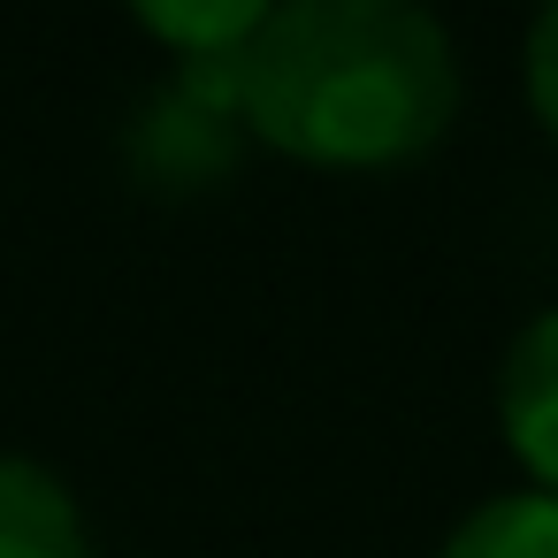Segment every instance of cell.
Returning a JSON list of instances; mask_svg holds the SVG:
<instances>
[{"label":"cell","mask_w":558,"mask_h":558,"mask_svg":"<svg viewBox=\"0 0 558 558\" xmlns=\"http://www.w3.org/2000/svg\"><path fill=\"white\" fill-rule=\"evenodd\" d=\"M268 24V0H146L138 32L161 39L177 62H230Z\"/></svg>","instance_id":"8992f818"},{"label":"cell","mask_w":558,"mask_h":558,"mask_svg":"<svg viewBox=\"0 0 558 558\" xmlns=\"http://www.w3.org/2000/svg\"><path fill=\"white\" fill-rule=\"evenodd\" d=\"M527 108H535L543 138L558 146V0L527 24Z\"/></svg>","instance_id":"52a82bcc"},{"label":"cell","mask_w":558,"mask_h":558,"mask_svg":"<svg viewBox=\"0 0 558 558\" xmlns=\"http://www.w3.org/2000/svg\"><path fill=\"white\" fill-rule=\"evenodd\" d=\"M436 558H558V497H550V489L482 497V505L436 543Z\"/></svg>","instance_id":"5b68a950"},{"label":"cell","mask_w":558,"mask_h":558,"mask_svg":"<svg viewBox=\"0 0 558 558\" xmlns=\"http://www.w3.org/2000/svg\"><path fill=\"white\" fill-rule=\"evenodd\" d=\"M459 116V47L413 0H291L238 54V123L306 169H405Z\"/></svg>","instance_id":"6da1fadb"},{"label":"cell","mask_w":558,"mask_h":558,"mask_svg":"<svg viewBox=\"0 0 558 558\" xmlns=\"http://www.w3.org/2000/svg\"><path fill=\"white\" fill-rule=\"evenodd\" d=\"M497 428L527 482L558 497V306L512 329L497 360Z\"/></svg>","instance_id":"3957f363"},{"label":"cell","mask_w":558,"mask_h":558,"mask_svg":"<svg viewBox=\"0 0 558 558\" xmlns=\"http://www.w3.org/2000/svg\"><path fill=\"white\" fill-rule=\"evenodd\" d=\"M0 558H85V512L39 459L0 451Z\"/></svg>","instance_id":"277c9868"},{"label":"cell","mask_w":558,"mask_h":558,"mask_svg":"<svg viewBox=\"0 0 558 558\" xmlns=\"http://www.w3.org/2000/svg\"><path fill=\"white\" fill-rule=\"evenodd\" d=\"M238 116H215V108H199L184 85H161L146 108H138V123H131V169H138V184H154V192H199V184H222L230 169H238Z\"/></svg>","instance_id":"7a4b0ae2"}]
</instances>
